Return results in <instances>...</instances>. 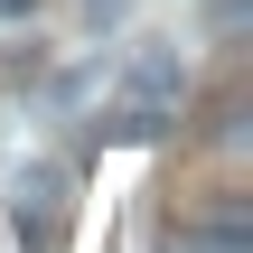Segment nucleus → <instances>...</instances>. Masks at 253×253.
Masks as SVG:
<instances>
[{
  "instance_id": "nucleus-4",
  "label": "nucleus",
  "mask_w": 253,
  "mask_h": 253,
  "mask_svg": "<svg viewBox=\"0 0 253 253\" xmlns=\"http://www.w3.org/2000/svg\"><path fill=\"white\" fill-rule=\"evenodd\" d=\"M28 9H38V0H0V19H28Z\"/></svg>"
},
{
  "instance_id": "nucleus-1",
  "label": "nucleus",
  "mask_w": 253,
  "mask_h": 253,
  "mask_svg": "<svg viewBox=\"0 0 253 253\" xmlns=\"http://www.w3.org/2000/svg\"><path fill=\"white\" fill-rule=\"evenodd\" d=\"M9 235H19V253H66L75 244V178H66V160H28L9 178Z\"/></svg>"
},
{
  "instance_id": "nucleus-3",
  "label": "nucleus",
  "mask_w": 253,
  "mask_h": 253,
  "mask_svg": "<svg viewBox=\"0 0 253 253\" xmlns=\"http://www.w3.org/2000/svg\"><path fill=\"white\" fill-rule=\"evenodd\" d=\"M178 253H244V235H235V225H188Z\"/></svg>"
},
{
  "instance_id": "nucleus-2",
  "label": "nucleus",
  "mask_w": 253,
  "mask_h": 253,
  "mask_svg": "<svg viewBox=\"0 0 253 253\" xmlns=\"http://www.w3.org/2000/svg\"><path fill=\"white\" fill-rule=\"evenodd\" d=\"M178 94H188L178 47H141V56H131V75H122V94H113V131H122V141L169 131V122H178Z\"/></svg>"
}]
</instances>
